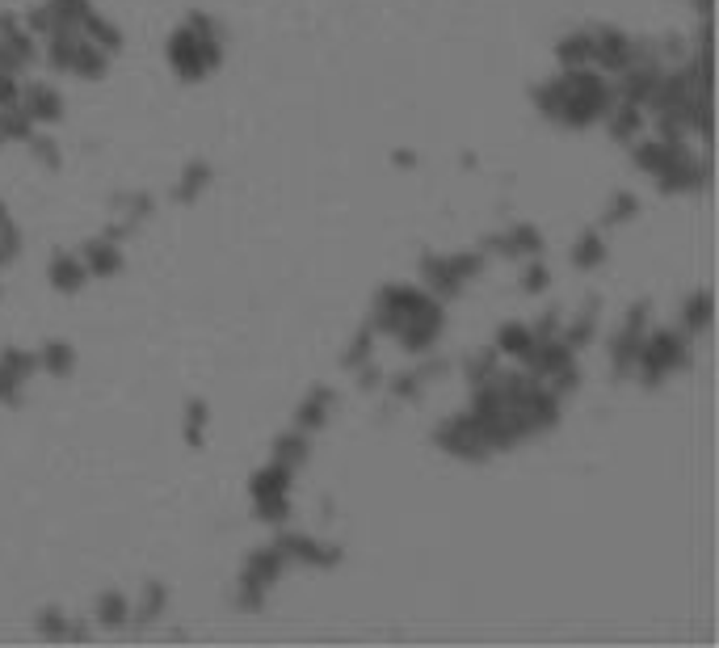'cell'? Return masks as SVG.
Instances as JSON below:
<instances>
[{"instance_id": "obj_1", "label": "cell", "mask_w": 719, "mask_h": 648, "mask_svg": "<svg viewBox=\"0 0 719 648\" xmlns=\"http://www.w3.org/2000/svg\"><path fill=\"white\" fill-rule=\"evenodd\" d=\"M366 324H371L379 341L392 337L408 358H421L438 350L446 333V299L429 295L421 282H387V287L375 291Z\"/></svg>"}, {"instance_id": "obj_2", "label": "cell", "mask_w": 719, "mask_h": 648, "mask_svg": "<svg viewBox=\"0 0 719 648\" xmlns=\"http://www.w3.org/2000/svg\"><path fill=\"white\" fill-rule=\"evenodd\" d=\"M223 55H228V30H223L219 17L202 13V9L186 13V22L173 26L169 43H164V59H169L173 76L186 80V85H198V80L219 72Z\"/></svg>"}, {"instance_id": "obj_3", "label": "cell", "mask_w": 719, "mask_h": 648, "mask_svg": "<svg viewBox=\"0 0 719 648\" xmlns=\"http://www.w3.org/2000/svg\"><path fill=\"white\" fill-rule=\"evenodd\" d=\"M560 114L556 123L568 131H589L598 127L606 110L619 101L614 93V76H602L598 68H560Z\"/></svg>"}, {"instance_id": "obj_4", "label": "cell", "mask_w": 719, "mask_h": 648, "mask_svg": "<svg viewBox=\"0 0 719 648\" xmlns=\"http://www.w3.org/2000/svg\"><path fill=\"white\" fill-rule=\"evenodd\" d=\"M690 341L677 324H661V329H648L640 341V354H635V371L631 379H640L644 388H661L677 371L690 367Z\"/></svg>"}, {"instance_id": "obj_5", "label": "cell", "mask_w": 719, "mask_h": 648, "mask_svg": "<svg viewBox=\"0 0 719 648\" xmlns=\"http://www.w3.org/2000/svg\"><path fill=\"white\" fill-rule=\"evenodd\" d=\"M488 270V257L480 249H463V253H425L417 266V282L438 295V299H455L463 295L467 282H476Z\"/></svg>"}, {"instance_id": "obj_6", "label": "cell", "mask_w": 719, "mask_h": 648, "mask_svg": "<svg viewBox=\"0 0 719 648\" xmlns=\"http://www.w3.org/2000/svg\"><path fill=\"white\" fill-rule=\"evenodd\" d=\"M291 493H295V472L278 468L274 459L249 476V501L265 526L291 522Z\"/></svg>"}, {"instance_id": "obj_7", "label": "cell", "mask_w": 719, "mask_h": 648, "mask_svg": "<svg viewBox=\"0 0 719 648\" xmlns=\"http://www.w3.org/2000/svg\"><path fill=\"white\" fill-rule=\"evenodd\" d=\"M270 548L286 560V564H307V569H337V564L345 560V548L333 539H316V535H307V531H295V526H274V539H270Z\"/></svg>"}, {"instance_id": "obj_8", "label": "cell", "mask_w": 719, "mask_h": 648, "mask_svg": "<svg viewBox=\"0 0 719 648\" xmlns=\"http://www.w3.org/2000/svg\"><path fill=\"white\" fill-rule=\"evenodd\" d=\"M434 447L450 459H463V463H484L492 459V447H488V438L480 430V421L471 417L467 409L463 413H450L434 425Z\"/></svg>"}, {"instance_id": "obj_9", "label": "cell", "mask_w": 719, "mask_h": 648, "mask_svg": "<svg viewBox=\"0 0 719 648\" xmlns=\"http://www.w3.org/2000/svg\"><path fill=\"white\" fill-rule=\"evenodd\" d=\"M652 181H656V190H661L665 198H690V194H698V190H707L711 165H707L703 152H694V148L686 144Z\"/></svg>"}, {"instance_id": "obj_10", "label": "cell", "mask_w": 719, "mask_h": 648, "mask_svg": "<svg viewBox=\"0 0 719 648\" xmlns=\"http://www.w3.org/2000/svg\"><path fill=\"white\" fill-rule=\"evenodd\" d=\"M476 249L484 257H509V261H530V257H543L547 240L543 232L530 224V219H518V224H509L501 232H488L476 240Z\"/></svg>"}, {"instance_id": "obj_11", "label": "cell", "mask_w": 719, "mask_h": 648, "mask_svg": "<svg viewBox=\"0 0 719 648\" xmlns=\"http://www.w3.org/2000/svg\"><path fill=\"white\" fill-rule=\"evenodd\" d=\"M22 110L34 118V127H59L64 123V114H68V101L64 93H59L55 80H22Z\"/></svg>"}, {"instance_id": "obj_12", "label": "cell", "mask_w": 719, "mask_h": 648, "mask_svg": "<svg viewBox=\"0 0 719 648\" xmlns=\"http://www.w3.org/2000/svg\"><path fill=\"white\" fill-rule=\"evenodd\" d=\"M572 362H577V350H572L564 337H534V346L526 350V358L518 362V367H526L539 383H547L551 375H560L564 367H572Z\"/></svg>"}, {"instance_id": "obj_13", "label": "cell", "mask_w": 719, "mask_h": 648, "mask_svg": "<svg viewBox=\"0 0 719 648\" xmlns=\"http://www.w3.org/2000/svg\"><path fill=\"white\" fill-rule=\"evenodd\" d=\"M38 375V358L34 350L22 346H5L0 350V404H17L26 392V383Z\"/></svg>"}, {"instance_id": "obj_14", "label": "cell", "mask_w": 719, "mask_h": 648, "mask_svg": "<svg viewBox=\"0 0 719 648\" xmlns=\"http://www.w3.org/2000/svg\"><path fill=\"white\" fill-rule=\"evenodd\" d=\"M631 64V34L623 26H593V68L619 76Z\"/></svg>"}, {"instance_id": "obj_15", "label": "cell", "mask_w": 719, "mask_h": 648, "mask_svg": "<svg viewBox=\"0 0 719 648\" xmlns=\"http://www.w3.org/2000/svg\"><path fill=\"white\" fill-rule=\"evenodd\" d=\"M602 308H606V299H602V295H585V299H581V308L564 320V333H560V337H564L577 354L589 350L593 341L602 337Z\"/></svg>"}, {"instance_id": "obj_16", "label": "cell", "mask_w": 719, "mask_h": 648, "mask_svg": "<svg viewBox=\"0 0 719 648\" xmlns=\"http://www.w3.org/2000/svg\"><path fill=\"white\" fill-rule=\"evenodd\" d=\"M598 127H606V135L614 139V144H623V148H631L635 139H640L644 131H648V110L644 106H635V101H614V106L606 110V118Z\"/></svg>"}, {"instance_id": "obj_17", "label": "cell", "mask_w": 719, "mask_h": 648, "mask_svg": "<svg viewBox=\"0 0 719 648\" xmlns=\"http://www.w3.org/2000/svg\"><path fill=\"white\" fill-rule=\"evenodd\" d=\"M333 413H337V392L328 388V383H316V388L299 400V409H295V430H303V434H312V438H316L324 425L333 421Z\"/></svg>"}, {"instance_id": "obj_18", "label": "cell", "mask_w": 719, "mask_h": 648, "mask_svg": "<svg viewBox=\"0 0 719 648\" xmlns=\"http://www.w3.org/2000/svg\"><path fill=\"white\" fill-rule=\"evenodd\" d=\"M80 253V261H85V270H89V278H118L122 274V266H127V257H122V245L118 240H110V236H93V240H85V245L76 249Z\"/></svg>"}, {"instance_id": "obj_19", "label": "cell", "mask_w": 719, "mask_h": 648, "mask_svg": "<svg viewBox=\"0 0 719 648\" xmlns=\"http://www.w3.org/2000/svg\"><path fill=\"white\" fill-rule=\"evenodd\" d=\"M47 282H51V291H59V295H80L93 278H89L85 261H80L76 249H59V253L47 261Z\"/></svg>"}, {"instance_id": "obj_20", "label": "cell", "mask_w": 719, "mask_h": 648, "mask_svg": "<svg viewBox=\"0 0 719 648\" xmlns=\"http://www.w3.org/2000/svg\"><path fill=\"white\" fill-rule=\"evenodd\" d=\"M610 257V245H606V228H581L572 236V249H568V261L577 274H593L602 270Z\"/></svg>"}, {"instance_id": "obj_21", "label": "cell", "mask_w": 719, "mask_h": 648, "mask_svg": "<svg viewBox=\"0 0 719 648\" xmlns=\"http://www.w3.org/2000/svg\"><path fill=\"white\" fill-rule=\"evenodd\" d=\"M682 148H686V144H669V139L644 131V135L631 144V165L640 169L644 177H656V173H661V169H665L669 160H673L677 152H682Z\"/></svg>"}, {"instance_id": "obj_22", "label": "cell", "mask_w": 719, "mask_h": 648, "mask_svg": "<svg viewBox=\"0 0 719 648\" xmlns=\"http://www.w3.org/2000/svg\"><path fill=\"white\" fill-rule=\"evenodd\" d=\"M270 459L278 463V468L286 472H303L307 463H312V434H303V430H282L274 442H270Z\"/></svg>"}, {"instance_id": "obj_23", "label": "cell", "mask_w": 719, "mask_h": 648, "mask_svg": "<svg viewBox=\"0 0 719 648\" xmlns=\"http://www.w3.org/2000/svg\"><path fill=\"white\" fill-rule=\"evenodd\" d=\"M640 341H644V333H640V329H627V324H619V329L606 337V358H610L614 379H631L635 354H640Z\"/></svg>"}, {"instance_id": "obj_24", "label": "cell", "mask_w": 719, "mask_h": 648, "mask_svg": "<svg viewBox=\"0 0 719 648\" xmlns=\"http://www.w3.org/2000/svg\"><path fill=\"white\" fill-rule=\"evenodd\" d=\"M164 611H169V585H164L160 577L143 581L139 594H135V602H131V623H135V627H152V623L164 619Z\"/></svg>"}, {"instance_id": "obj_25", "label": "cell", "mask_w": 719, "mask_h": 648, "mask_svg": "<svg viewBox=\"0 0 719 648\" xmlns=\"http://www.w3.org/2000/svg\"><path fill=\"white\" fill-rule=\"evenodd\" d=\"M93 627H101V632H122V627H131V598L122 590H101L93 602Z\"/></svg>"}, {"instance_id": "obj_26", "label": "cell", "mask_w": 719, "mask_h": 648, "mask_svg": "<svg viewBox=\"0 0 719 648\" xmlns=\"http://www.w3.org/2000/svg\"><path fill=\"white\" fill-rule=\"evenodd\" d=\"M530 346H534V329H530V320H505L501 329L492 333V350L501 354V362H522Z\"/></svg>"}, {"instance_id": "obj_27", "label": "cell", "mask_w": 719, "mask_h": 648, "mask_svg": "<svg viewBox=\"0 0 719 648\" xmlns=\"http://www.w3.org/2000/svg\"><path fill=\"white\" fill-rule=\"evenodd\" d=\"M556 68H593V26H577V30L560 34Z\"/></svg>"}, {"instance_id": "obj_28", "label": "cell", "mask_w": 719, "mask_h": 648, "mask_svg": "<svg viewBox=\"0 0 719 648\" xmlns=\"http://www.w3.org/2000/svg\"><path fill=\"white\" fill-rule=\"evenodd\" d=\"M80 38L85 43H93V47H101L106 55H118L122 47H127V34H122V26L114 22V17H106V13H89L85 22H80Z\"/></svg>"}, {"instance_id": "obj_29", "label": "cell", "mask_w": 719, "mask_h": 648, "mask_svg": "<svg viewBox=\"0 0 719 648\" xmlns=\"http://www.w3.org/2000/svg\"><path fill=\"white\" fill-rule=\"evenodd\" d=\"M291 569L270 543L265 548H257V552H249V560H244V569H240V577H249V581H257V585H265V590H274V585L282 581V573Z\"/></svg>"}, {"instance_id": "obj_30", "label": "cell", "mask_w": 719, "mask_h": 648, "mask_svg": "<svg viewBox=\"0 0 719 648\" xmlns=\"http://www.w3.org/2000/svg\"><path fill=\"white\" fill-rule=\"evenodd\" d=\"M38 358V371H47L51 379H68L72 371H76V346L68 337H51V341H43V350L34 354Z\"/></svg>"}, {"instance_id": "obj_31", "label": "cell", "mask_w": 719, "mask_h": 648, "mask_svg": "<svg viewBox=\"0 0 719 648\" xmlns=\"http://www.w3.org/2000/svg\"><path fill=\"white\" fill-rule=\"evenodd\" d=\"M211 186H215V165H207V160H190V165L181 169V181L173 186V198L190 207V202H198Z\"/></svg>"}, {"instance_id": "obj_32", "label": "cell", "mask_w": 719, "mask_h": 648, "mask_svg": "<svg viewBox=\"0 0 719 648\" xmlns=\"http://www.w3.org/2000/svg\"><path fill=\"white\" fill-rule=\"evenodd\" d=\"M711 291H690L682 299V312H677V329H682L686 337H698V333H707L711 329Z\"/></svg>"}, {"instance_id": "obj_33", "label": "cell", "mask_w": 719, "mask_h": 648, "mask_svg": "<svg viewBox=\"0 0 719 648\" xmlns=\"http://www.w3.org/2000/svg\"><path fill=\"white\" fill-rule=\"evenodd\" d=\"M114 207H118L114 219H122V224L135 232L139 224H148V219L156 215V198H152V194H143V190H139V194H118V198H114Z\"/></svg>"}, {"instance_id": "obj_34", "label": "cell", "mask_w": 719, "mask_h": 648, "mask_svg": "<svg viewBox=\"0 0 719 648\" xmlns=\"http://www.w3.org/2000/svg\"><path fill=\"white\" fill-rule=\"evenodd\" d=\"M207 425H211V404L202 400V396H194L186 404V417H181V434H186V442H190L194 451L207 447Z\"/></svg>"}, {"instance_id": "obj_35", "label": "cell", "mask_w": 719, "mask_h": 648, "mask_svg": "<svg viewBox=\"0 0 719 648\" xmlns=\"http://www.w3.org/2000/svg\"><path fill=\"white\" fill-rule=\"evenodd\" d=\"M110 59H114V55H106L101 47L80 43V51H76V59H72V76H80V80H89V85H97V80H106Z\"/></svg>"}, {"instance_id": "obj_36", "label": "cell", "mask_w": 719, "mask_h": 648, "mask_svg": "<svg viewBox=\"0 0 719 648\" xmlns=\"http://www.w3.org/2000/svg\"><path fill=\"white\" fill-rule=\"evenodd\" d=\"M375 346H379V337L371 333V324H362V329L345 341V350H341V367H345L349 375H354L358 367H366V362L375 358Z\"/></svg>"}, {"instance_id": "obj_37", "label": "cell", "mask_w": 719, "mask_h": 648, "mask_svg": "<svg viewBox=\"0 0 719 648\" xmlns=\"http://www.w3.org/2000/svg\"><path fill=\"white\" fill-rule=\"evenodd\" d=\"M640 194H631V190H614L610 198H606V211H602V228H623V224H631L635 215H640Z\"/></svg>"}, {"instance_id": "obj_38", "label": "cell", "mask_w": 719, "mask_h": 648, "mask_svg": "<svg viewBox=\"0 0 719 648\" xmlns=\"http://www.w3.org/2000/svg\"><path fill=\"white\" fill-rule=\"evenodd\" d=\"M501 367H505V362H501V354L492 350V346H484V350H476V354H467V358H463V379H467V388H476V383H488Z\"/></svg>"}, {"instance_id": "obj_39", "label": "cell", "mask_w": 719, "mask_h": 648, "mask_svg": "<svg viewBox=\"0 0 719 648\" xmlns=\"http://www.w3.org/2000/svg\"><path fill=\"white\" fill-rule=\"evenodd\" d=\"M425 375L417 371V367H408V371H400V375H392V379H383V392L392 396V400H400V404H413V400H421L425 396Z\"/></svg>"}, {"instance_id": "obj_40", "label": "cell", "mask_w": 719, "mask_h": 648, "mask_svg": "<svg viewBox=\"0 0 719 648\" xmlns=\"http://www.w3.org/2000/svg\"><path fill=\"white\" fill-rule=\"evenodd\" d=\"M34 131H38V127H34V118H30L22 106L0 110V144H26Z\"/></svg>"}, {"instance_id": "obj_41", "label": "cell", "mask_w": 719, "mask_h": 648, "mask_svg": "<svg viewBox=\"0 0 719 648\" xmlns=\"http://www.w3.org/2000/svg\"><path fill=\"white\" fill-rule=\"evenodd\" d=\"M68 627H72V615L64 606H38L34 615V632L47 636V640H68Z\"/></svg>"}, {"instance_id": "obj_42", "label": "cell", "mask_w": 719, "mask_h": 648, "mask_svg": "<svg viewBox=\"0 0 719 648\" xmlns=\"http://www.w3.org/2000/svg\"><path fill=\"white\" fill-rule=\"evenodd\" d=\"M518 291H522V295H530V299H539V295H547V291H551V266H547L543 257L522 261V282H518Z\"/></svg>"}, {"instance_id": "obj_43", "label": "cell", "mask_w": 719, "mask_h": 648, "mask_svg": "<svg viewBox=\"0 0 719 648\" xmlns=\"http://www.w3.org/2000/svg\"><path fill=\"white\" fill-rule=\"evenodd\" d=\"M26 148H30V156H34L43 169H51V173H59V169H64V152H59L55 135H47L43 127H38V131L26 139Z\"/></svg>"}, {"instance_id": "obj_44", "label": "cell", "mask_w": 719, "mask_h": 648, "mask_svg": "<svg viewBox=\"0 0 719 648\" xmlns=\"http://www.w3.org/2000/svg\"><path fill=\"white\" fill-rule=\"evenodd\" d=\"M51 13H55V26H68V30H80V22L97 9L93 0H47Z\"/></svg>"}, {"instance_id": "obj_45", "label": "cell", "mask_w": 719, "mask_h": 648, "mask_svg": "<svg viewBox=\"0 0 719 648\" xmlns=\"http://www.w3.org/2000/svg\"><path fill=\"white\" fill-rule=\"evenodd\" d=\"M22 26H26L34 38H47L51 30H59V26H55V13H51L47 0H38V5H26V9H22Z\"/></svg>"}, {"instance_id": "obj_46", "label": "cell", "mask_w": 719, "mask_h": 648, "mask_svg": "<svg viewBox=\"0 0 719 648\" xmlns=\"http://www.w3.org/2000/svg\"><path fill=\"white\" fill-rule=\"evenodd\" d=\"M22 249H26V236H22V228H17L13 219H9V224L0 228V270H9L13 261L22 257Z\"/></svg>"}, {"instance_id": "obj_47", "label": "cell", "mask_w": 719, "mask_h": 648, "mask_svg": "<svg viewBox=\"0 0 719 648\" xmlns=\"http://www.w3.org/2000/svg\"><path fill=\"white\" fill-rule=\"evenodd\" d=\"M265 598H270V590H265V585H257V581H249V577L236 581V606H240V611H261Z\"/></svg>"}, {"instance_id": "obj_48", "label": "cell", "mask_w": 719, "mask_h": 648, "mask_svg": "<svg viewBox=\"0 0 719 648\" xmlns=\"http://www.w3.org/2000/svg\"><path fill=\"white\" fill-rule=\"evenodd\" d=\"M547 388H551V392H556L560 400H568L572 392H577V388H581V362H572V367H564L560 375H551V379H547Z\"/></svg>"}, {"instance_id": "obj_49", "label": "cell", "mask_w": 719, "mask_h": 648, "mask_svg": "<svg viewBox=\"0 0 719 648\" xmlns=\"http://www.w3.org/2000/svg\"><path fill=\"white\" fill-rule=\"evenodd\" d=\"M564 320H568V312L556 303V308H547L539 320L530 324V329H534V337H560V333H564Z\"/></svg>"}, {"instance_id": "obj_50", "label": "cell", "mask_w": 719, "mask_h": 648, "mask_svg": "<svg viewBox=\"0 0 719 648\" xmlns=\"http://www.w3.org/2000/svg\"><path fill=\"white\" fill-rule=\"evenodd\" d=\"M619 324H627V329H640V333H648L652 329V303L648 299H635L631 308L623 312V320Z\"/></svg>"}, {"instance_id": "obj_51", "label": "cell", "mask_w": 719, "mask_h": 648, "mask_svg": "<svg viewBox=\"0 0 719 648\" xmlns=\"http://www.w3.org/2000/svg\"><path fill=\"white\" fill-rule=\"evenodd\" d=\"M22 80H26V76L0 72V110H9V106H22Z\"/></svg>"}, {"instance_id": "obj_52", "label": "cell", "mask_w": 719, "mask_h": 648, "mask_svg": "<svg viewBox=\"0 0 719 648\" xmlns=\"http://www.w3.org/2000/svg\"><path fill=\"white\" fill-rule=\"evenodd\" d=\"M354 375H358V388H362V392H383V379H387V375L379 371V358H371V362H366V367H358Z\"/></svg>"}, {"instance_id": "obj_53", "label": "cell", "mask_w": 719, "mask_h": 648, "mask_svg": "<svg viewBox=\"0 0 719 648\" xmlns=\"http://www.w3.org/2000/svg\"><path fill=\"white\" fill-rule=\"evenodd\" d=\"M0 72H13V76H26L22 64H17V55L9 47V38H0Z\"/></svg>"}, {"instance_id": "obj_54", "label": "cell", "mask_w": 719, "mask_h": 648, "mask_svg": "<svg viewBox=\"0 0 719 648\" xmlns=\"http://www.w3.org/2000/svg\"><path fill=\"white\" fill-rule=\"evenodd\" d=\"M13 30H22V9H0V38Z\"/></svg>"}, {"instance_id": "obj_55", "label": "cell", "mask_w": 719, "mask_h": 648, "mask_svg": "<svg viewBox=\"0 0 719 648\" xmlns=\"http://www.w3.org/2000/svg\"><path fill=\"white\" fill-rule=\"evenodd\" d=\"M396 165H400V169H413L417 156H413V152H396Z\"/></svg>"}, {"instance_id": "obj_56", "label": "cell", "mask_w": 719, "mask_h": 648, "mask_svg": "<svg viewBox=\"0 0 719 648\" xmlns=\"http://www.w3.org/2000/svg\"><path fill=\"white\" fill-rule=\"evenodd\" d=\"M690 9H694L698 17H711V0H690Z\"/></svg>"}, {"instance_id": "obj_57", "label": "cell", "mask_w": 719, "mask_h": 648, "mask_svg": "<svg viewBox=\"0 0 719 648\" xmlns=\"http://www.w3.org/2000/svg\"><path fill=\"white\" fill-rule=\"evenodd\" d=\"M9 219H13V215H9V202H5V198H0V228H5V224H9Z\"/></svg>"}]
</instances>
